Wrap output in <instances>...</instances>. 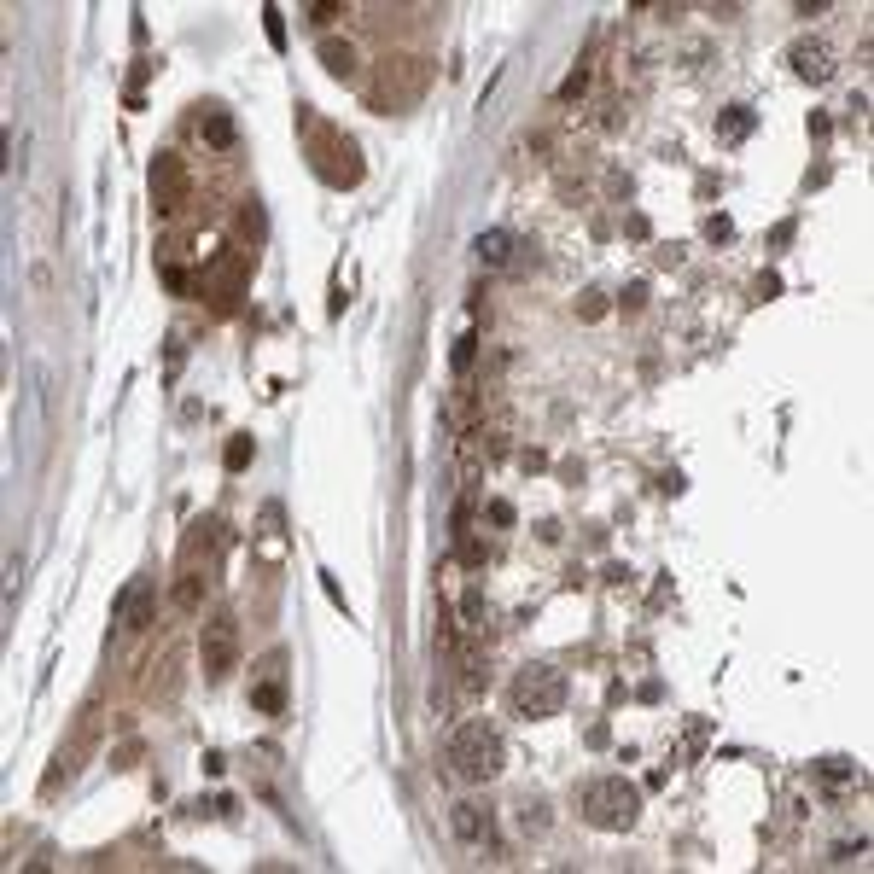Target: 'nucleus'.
Returning <instances> with one entry per match:
<instances>
[{
    "instance_id": "nucleus-7",
    "label": "nucleus",
    "mask_w": 874,
    "mask_h": 874,
    "mask_svg": "<svg viewBox=\"0 0 874 874\" xmlns=\"http://www.w3.org/2000/svg\"><path fill=\"white\" fill-rule=\"evenodd\" d=\"M187 199H193V175H187V164H181L175 152H158V158H152V204H158L164 216H175Z\"/></svg>"
},
{
    "instance_id": "nucleus-20",
    "label": "nucleus",
    "mask_w": 874,
    "mask_h": 874,
    "mask_svg": "<svg viewBox=\"0 0 874 874\" xmlns=\"http://www.w3.org/2000/svg\"><path fill=\"white\" fill-rule=\"evenodd\" d=\"M263 30H269L274 47H286V18H280V6H263Z\"/></svg>"
},
{
    "instance_id": "nucleus-3",
    "label": "nucleus",
    "mask_w": 874,
    "mask_h": 874,
    "mask_svg": "<svg viewBox=\"0 0 874 874\" xmlns=\"http://www.w3.org/2000/svg\"><path fill=\"white\" fill-rule=\"evenodd\" d=\"M449 764H455L461 781H490V775L502 770V735H496V723H484V717L455 723V735H449Z\"/></svg>"
},
{
    "instance_id": "nucleus-13",
    "label": "nucleus",
    "mask_w": 874,
    "mask_h": 874,
    "mask_svg": "<svg viewBox=\"0 0 874 874\" xmlns=\"http://www.w3.org/2000/svg\"><path fill=\"white\" fill-rule=\"evenodd\" d=\"M199 135L210 140L216 152H228V146H234V117L216 111V105H204V111H199Z\"/></svg>"
},
{
    "instance_id": "nucleus-5",
    "label": "nucleus",
    "mask_w": 874,
    "mask_h": 874,
    "mask_svg": "<svg viewBox=\"0 0 874 874\" xmlns=\"http://www.w3.org/2000/svg\"><path fill=\"white\" fill-rule=\"evenodd\" d=\"M426 82H432V70L426 59H385L379 65V82H373V111H403L426 94Z\"/></svg>"
},
{
    "instance_id": "nucleus-22",
    "label": "nucleus",
    "mask_w": 874,
    "mask_h": 874,
    "mask_svg": "<svg viewBox=\"0 0 874 874\" xmlns=\"http://www.w3.org/2000/svg\"><path fill=\"white\" fill-rule=\"evenodd\" d=\"M309 18H315V24H321V30H327V24H333V18H338V6H333V0H321V6H315V12H309Z\"/></svg>"
},
{
    "instance_id": "nucleus-14",
    "label": "nucleus",
    "mask_w": 874,
    "mask_h": 874,
    "mask_svg": "<svg viewBox=\"0 0 874 874\" xmlns=\"http://www.w3.org/2000/svg\"><path fill=\"white\" fill-rule=\"evenodd\" d=\"M204 589H210V577H204L199 566H181V583H175V606H181V612H199V606H204Z\"/></svg>"
},
{
    "instance_id": "nucleus-6",
    "label": "nucleus",
    "mask_w": 874,
    "mask_h": 874,
    "mask_svg": "<svg viewBox=\"0 0 874 874\" xmlns=\"http://www.w3.org/2000/svg\"><path fill=\"white\" fill-rule=\"evenodd\" d=\"M239 665V618L234 612H216L210 624H204V636H199V671L204 682L216 688V682H228Z\"/></svg>"
},
{
    "instance_id": "nucleus-2",
    "label": "nucleus",
    "mask_w": 874,
    "mask_h": 874,
    "mask_svg": "<svg viewBox=\"0 0 874 874\" xmlns=\"http://www.w3.org/2000/svg\"><path fill=\"white\" fill-rule=\"evenodd\" d=\"M309 164H315V175L327 181V187H362V152H356V140L344 135L338 123H309Z\"/></svg>"
},
{
    "instance_id": "nucleus-16",
    "label": "nucleus",
    "mask_w": 874,
    "mask_h": 874,
    "mask_svg": "<svg viewBox=\"0 0 874 874\" xmlns=\"http://www.w3.org/2000/svg\"><path fill=\"white\" fill-rule=\"evenodd\" d=\"M455 834H461L467 845H484L490 840V816H484L478 805H455Z\"/></svg>"
},
{
    "instance_id": "nucleus-1",
    "label": "nucleus",
    "mask_w": 874,
    "mask_h": 874,
    "mask_svg": "<svg viewBox=\"0 0 874 874\" xmlns=\"http://www.w3.org/2000/svg\"><path fill=\"white\" fill-rule=\"evenodd\" d=\"M636 816H641V787L636 781H624V775H595V781L583 787V822H589V828L624 834V828H636Z\"/></svg>"
},
{
    "instance_id": "nucleus-21",
    "label": "nucleus",
    "mask_w": 874,
    "mask_h": 874,
    "mask_svg": "<svg viewBox=\"0 0 874 874\" xmlns=\"http://www.w3.org/2000/svg\"><path fill=\"white\" fill-rule=\"evenodd\" d=\"M472 344H478V338H472V333H467V338H461V344H455V368H461V373H467V368H472Z\"/></svg>"
},
{
    "instance_id": "nucleus-18",
    "label": "nucleus",
    "mask_w": 874,
    "mask_h": 874,
    "mask_svg": "<svg viewBox=\"0 0 874 874\" xmlns=\"http://www.w3.org/2000/svg\"><path fill=\"white\" fill-rule=\"evenodd\" d=\"M239 234L251 239V245L269 234V222H263V204H257V199H245V204H239Z\"/></svg>"
},
{
    "instance_id": "nucleus-15",
    "label": "nucleus",
    "mask_w": 874,
    "mask_h": 874,
    "mask_svg": "<svg viewBox=\"0 0 874 874\" xmlns=\"http://www.w3.org/2000/svg\"><path fill=\"white\" fill-rule=\"evenodd\" d=\"M321 65H327V76L350 82V76H356V47H350V41H321Z\"/></svg>"
},
{
    "instance_id": "nucleus-4",
    "label": "nucleus",
    "mask_w": 874,
    "mask_h": 874,
    "mask_svg": "<svg viewBox=\"0 0 874 874\" xmlns=\"http://www.w3.org/2000/svg\"><path fill=\"white\" fill-rule=\"evenodd\" d=\"M507 706H513V717H531V723L560 717L566 711V676L554 665H525L513 676V688H507Z\"/></svg>"
},
{
    "instance_id": "nucleus-9",
    "label": "nucleus",
    "mask_w": 874,
    "mask_h": 874,
    "mask_svg": "<svg viewBox=\"0 0 874 874\" xmlns=\"http://www.w3.org/2000/svg\"><path fill=\"white\" fill-rule=\"evenodd\" d=\"M245 274H251V251H228V257L216 263V309H222V315H234V309H239Z\"/></svg>"
},
{
    "instance_id": "nucleus-17",
    "label": "nucleus",
    "mask_w": 874,
    "mask_h": 874,
    "mask_svg": "<svg viewBox=\"0 0 874 874\" xmlns=\"http://www.w3.org/2000/svg\"><path fill=\"white\" fill-rule=\"evenodd\" d=\"M746 135H752V105H729V111L717 117V140L735 146V140H746Z\"/></svg>"
},
{
    "instance_id": "nucleus-12",
    "label": "nucleus",
    "mask_w": 874,
    "mask_h": 874,
    "mask_svg": "<svg viewBox=\"0 0 874 874\" xmlns=\"http://www.w3.org/2000/svg\"><path fill=\"white\" fill-rule=\"evenodd\" d=\"M472 251H478V263H484V269H502L507 257H513V234H507V228H490V234L472 239Z\"/></svg>"
},
{
    "instance_id": "nucleus-10",
    "label": "nucleus",
    "mask_w": 874,
    "mask_h": 874,
    "mask_svg": "<svg viewBox=\"0 0 874 874\" xmlns=\"http://www.w3.org/2000/svg\"><path fill=\"white\" fill-rule=\"evenodd\" d=\"M280 665H286V653L274 647L269 659H263V671H269V676L251 688V706L263 711V717H280V711H286V676H280Z\"/></svg>"
},
{
    "instance_id": "nucleus-8",
    "label": "nucleus",
    "mask_w": 874,
    "mask_h": 874,
    "mask_svg": "<svg viewBox=\"0 0 874 874\" xmlns=\"http://www.w3.org/2000/svg\"><path fill=\"white\" fill-rule=\"evenodd\" d=\"M152 606H158V583H152V577H135V583L117 595L111 618H117L123 630H146V624H152Z\"/></svg>"
},
{
    "instance_id": "nucleus-11",
    "label": "nucleus",
    "mask_w": 874,
    "mask_h": 874,
    "mask_svg": "<svg viewBox=\"0 0 874 874\" xmlns=\"http://www.w3.org/2000/svg\"><path fill=\"white\" fill-rule=\"evenodd\" d=\"M787 59H793V70H799L805 82H828V70H834V65H828V47H822V41H799Z\"/></svg>"
},
{
    "instance_id": "nucleus-19",
    "label": "nucleus",
    "mask_w": 874,
    "mask_h": 874,
    "mask_svg": "<svg viewBox=\"0 0 874 874\" xmlns=\"http://www.w3.org/2000/svg\"><path fill=\"white\" fill-rule=\"evenodd\" d=\"M251 455H257V443L239 432L234 443H228V455H222V461H228V472H245V467H251Z\"/></svg>"
},
{
    "instance_id": "nucleus-23",
    "label": "nucleus",
    "mask_w": 874,
    "mask_h": 874,
    "mask_svg": "<svg viewBox=\"0 0 874 874\" xmlns=\"http://www.w3.org/2000/svg\"><path fill=\"white\" fill-rule=\"evenodd\" d=\"M729 234H735V228H729L723 216H711V222H706V239H729Z\"/></svg>"
}]
</instances>
